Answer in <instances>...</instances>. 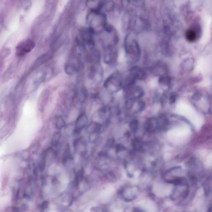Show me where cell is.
Returning <instances> with one entry per match:
<instances>
[{
	"label": "cell",
	"mask_w": 212,
	"mask_h": 212,
	"mask_svg": "<svg viewBox=\"0 0 212 212\" xmlns=\"http://www.w3.org/2000/svg\"><path fill=\"white\" fill-rule=\"evenodd\" d=\"M35 43L31 39L24 40L18 44L16 47V54L18 57L26 56L33 50Z\"/></svg>",
	"instance_id": "6da1fadb"
},
{
	"label": "cell",
	"mask_w": 212,
	"mask_h": 212,
	"mask_svg": "<svg viewBox=\"0 0 212 212\" xmlns=\"http://www.w3.org/2000/svg\"><path fill=\"white\" fill-rule=\"evenodd\" d=\"M88 121V118L85 114H80L76 120L73 133L75 134H79L82 130L86 126Z\"/></svg>",
	"instance_id": "7a4b0ae2"
},
{
	"label": "cell",
	"mask_w": 212,
	"mask_h": 212,
	"mask_svg": "<svg viewBox=\"0 0 212 212\" xmlns=\"http://www.w3.org/2000/svg\"><path fill=\"white\" fill-rule=\"evenodd\" d=\"M136 189L133 187L128 186L124 188L121 194L123 198L126 201H132L136 198Z\"/></svg>",
	"instance_id": "3957f363"
},
{
	"label": "cell",
	"mask_w": 212,
	"mask_h": 212,
	"mask_svg": "<svg viewBox=\"0 0 212 212\" xmlns=\"http://www.w3.org/2000/svg\"><path fill=\"white\" fill-rule=\"evenodd\" d=\"M145 131L149 133H153L158 128V119L151 117L147 120L144 125Z\"/></svg>",
	"instance_id": "277c9868"
},
{
	"label": "cell",
	"mask_w": 212,
	"mask_h": 212,
	"mask_svg": "<svg viewBox=\"0 0 212 212\" xmlns=\"http://www.w3.org/2000/svg\"><path fill=\"white\" fill-rule=\"evenodd\" d=\"M132 80H135L136 79H141L144 78L145 74L144 71L139 67H135L131 69Z\"/></svg>",
	"instance_id": "5b68a950"
},
{
	"label": "cell",
	"mask_w": 212,
	"mask_h": 212,
	"mask_svg": "<svg viewBox=\"0 0 212 212\" xmlns=\"http://www.w3.org/2000/svg\"><path fill=\"white\" fill-rule=\"evenodd\" d=\"M101 124L96 122L92 121L89 124L86 128V131L87 133L90 134L98 133L101 130Z\"/></svg>",
	"instance_id": "8992f818"
},
{
	"label": "cell",
	"mask_w": 212,
	"mask_h": 212,
	"mask_svg": "<svg viewBox=\"0 0 212 212\" xmlns=\"http://www.w3.org/2000/svg\"><path fill=\"white\" fill-rule=\"evenodd\" d=\"M49 91L46 90L43 92V93L40 95L38 101L39 108L40 110H43L45 107L49 97Z\"/></svg>",
	"instance_id": "52a82bcc"
},
{
	"label": "cell",
	"mask_w": 212,
	"mask_h": 212,
	"mask_svg": "<svg viewBox=\"0 0 212 212\" xmlns=\"http://www.w3.org/2000/svg\"><path fill=\"white\" fill-rule=\"evenodd\" d=\"M77 71V68L76 65L72 63H68L65 67V71L68 75L73 76Z\"/></svg>",
	"instance_id": "ba28073f"
},
{
	"label": "cell",
	"mask_w": 212,
	"mask_h": 212,
	"mask_svg": "<svg viewBox=\"0 0 212 212\" xmlns=\"http://www.w3.org/2000/svg\"><path fill=\"white\" fill-rule=\"evenodd\" d=\"M197 33L195 29L191 28L187 31L186 37L187 40L190 42H193L197 39Z\"/></svg>",
	"instance_id": "9c48e42d"
},
{
	"label": "cell",
	"mask_w": 212,
	"mask_h": 212,
	"mask_svg": "<svg viewBox=\"0 0 212 212\" xmlns=\"http://www.w3.org/2000/svg\"><path fill=\"white\" fill-rule=\"evenodd\" d=\"M55 125L58 129L61 130L65 127L66 124L64 119L61 116H58L55 118Z\"/></svg>",
	"instance_id": "30bf717a"
},
{
	"label": "cell",
	"mask_w": 212,
	"mask_h": 212,
	"mask_svg": "<svg viewBox=\"0 0 212 212\" xmlns=\"http://www.w3.org/2000/svg\"><path fill=\"white\" fill-rule=\"evenodd\" d=\"M72 159V157L71 153H70V147L68 145L66 147L65 150L63 155V164H65L67 163L68 161Z\"/></svg>",
	"instance_id": "8fae6325"
},
{
	"label": "cell",
	"mask_w": 212,
	"mask_h": 212,
	"mask_svg": "<svg viewBox=\"0 0 212 212\" xmlns=\"http://www.w3.org/2000/svg\"><path fill=\"white\" fill-rule=\"evenodd\" d=\"M84 175V170L83 169H80V170L78 171L76 173V176H75L74 180V184L75 186H78L79 185V183H80L82 180H83V177Z\"/></svg>",
	"instance_id": "7c38bea8"
},
{
	"label": "cell",
	"mask_w": 212,
	"mask_h": 212,
	"mask_svg": "<svg viewBox=\"0 0 212 212\" xmlns=\"http://www.w3.org/2000/svg\"><path fill=\"white\" fill-rule=\"evenodd\" d=\"M132 145L133 149L136 150H141L142 148V143L141 140L138 139H135L133 141Z\"/></svg>",
	"instance_id": "4fadbf2b"
},
{
	"label": "cell",
	"mask_w": 212,
	"mask_h": 212,
	"mask_svg": "<svg viewBox=\"0 0 212 212\" xmlns=\"http://www.w3.org/2000/svg\"><path fill=\"white\" fill-rule=\"evenodd\" d=\"M46 152H44L43 154L41 155L39 162V167L41 170H43L45 167L46 158Z\"/></svg>",
	"instance_id": "5bb4252c"
},
{
	"label": "cell",
	"mask_w": 212,
	"mask_h": 212,
	"mask_svg": "<svg viewBox=\"0 0 212 212\" xmlns=\"http://www.w3.org/2000/svg\"><path fill=\"white\" fill-rule=\"evenodd\" d=\"M138 126V122L136 119L132 121L129 124L130 128L133 132H136L137 131Z\"/></svg>",
	"instance_id": "9a60e30c"
},
{
	"label": "cell",
	"mask_w": 212,
	"mask_h": 212,
	"mask_svg": "<svg viewBox=\"0 0 212 212\" xmlns=\"http://www.w3.org/2000/svg\"><path fill=\"white\" fill-rule=\"evenodd\" d=\"M61 137V133L60 132H58L56 133L53 137L52 139V144L54 146H57L59 143V141Z\"/></svg>",
	"instance_id": "2e32d148"
},
{
	"label": "cell",
	"mask_w": 212,
	"mask_h": 212,
	"mask_svg": "<svg viewBox=\"0 0 212 212\" xmlns=\"http://www.w3.org/2000/svg\"><path fill=\"white\" fill-rule=\"evenodd\" d=\"M114 7H115V5H114V2L112 1H109L106 4V11L108 12H110V11L113 10Z\"/></svg>",
	"instance_id": "e0dca14e"
},
{
	"label": "cell",
	"mask_w": 212,
	"mask_h": 212,
	"mask_svg": "<svg viewBox=\"0 0 212 212\" xmlns=\"http://www.w3.org/2000/svg\"><path fill=\"white\" fill-rule=\"evenodd\" d=\"M135 93L136 94V97L140 98L142 97L144 94V91L141 87H137L135 90Z\"/></svg>",
	"instance_id": "ac0fdd59"
},
{
	"label": "cell",
	"mask_w": 212,
	"mask_h": 212,
	"mask_svg": "<svg viewBox=\"0 0 212 212\" xmlns=\"http://www.w3.org/2000/svg\"><path fill=\"white\" fill-rule=\"evenodd\" d=\"M133 104H134V100L133 99H130L126 101V103H125V106L127 109H129L132 108Z\"/></svg>",
	"instance_id": "d6986e66"
},
{
	"label": "cell",
	"mask_w": 212,
	"mask_h": 212,
	"mask_svg": "<svg viewBox=\"0 0 212 212\" xmlns=\"http://www.w3.org/2000/svg\"><path fill=\"white\" fill-rule=\"evenodd\" d=\"M49 202L47 201L43 202V203L40 206V209L43 211L49 208Z\"/></svg>",
	"instance_id": "ffe728a7"
},
{
	"label": "cell",
	"mask_w": 212,
	"mask_h": 212,
	"mask_svg": "<svg viewBox=\"0 0 212 212\" xmlns=\"http://www.w3.org/2000/svg\"><path fill=\"white\" fill-rule=\"evenodd\" d=\"M103 27L104 30L108 33L111 32H112L113 29L112 26H111L110 25L108 24L107 23L105 24Z\"/></svg>",
	"instance_id": "44dd1931"
},
{
	"label": "cell",
	"mask_w": 212,
	"mask_h": 212,
	"mask_svg": "<svg viewBox=\"0 0 212 212\" xmlns=\"http://www.w3.org/2000/svg\"><path fill=\"white\" fill-rule=\"evenodd\" d=\"M138 105L139 111L140 112L144 110V109H145L146 104L145 102H144V101H140L138 103Z\"/></svg>",
	"instance_id": "7402d4cb"
},
{
	"label": "cell",
	"mask_w": 212,
	"mask_h": 212,
	"mask_svg": "<svg viewBox=\"0 0 212 212\" xmlns=\"http://www.w3.org/2000/svg\"><path fill=\"white\" fill-rule=\"evenodd\" d=\"M170 81V79L167 77H162L159 80V82L161 84H168Z\"/></svg>",
	"instance_id": "603a6c76"
},
{
	"label": "cell",
	"mask_w": 212,
	"mask_h": 212,
	"mask_svg": "<svg viewBox=\"0 0 212 212\" xmlns=\"http://www.w3.org/2000/svg\"><path fill=\"white\" fill-rule=\"evenodd\" d=\"M125 147L124 145L121 144H118L116 146V152L118 153L120 152L123 151L125 150Z\"/></svg>",
	"instance_id": "cb8c5ba5"
},
{
	"label": "cell",
	"mask_w": 212,
	"mask_h": 212,
	"mask_svg": "<svg viewBox=\"0 0 212 212\" xmlns=\"http://www.w3.org/2000/svg\"><path fill=\"white\" fill-rule=\"evenodd\" d=\"M176 101V97L174 95H172L169 97V102L170 104H173Z\"/></svg>",
	"instance_id": "d4e9b609"
}]
</instances>
